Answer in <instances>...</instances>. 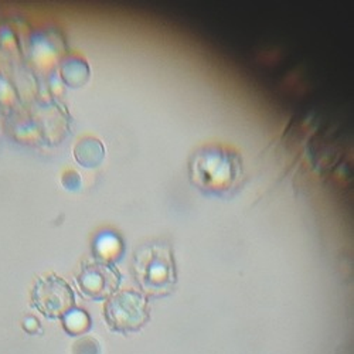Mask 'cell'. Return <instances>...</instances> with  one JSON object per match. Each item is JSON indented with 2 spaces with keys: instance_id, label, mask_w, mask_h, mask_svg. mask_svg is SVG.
Instances as JSON below:
<instances>
[{
  "instance_id": "6da1fadb",
  "label": "cell",
  "mask_w": 354,
  "mask_h": 354,
  "mask_svg": "<svg viewBox=\"0 0 354 354\" xmlns=\"http://www.w3.org/2000/svg\"><path fill=\"white\" fill-rule=\"evenodd\" d=\"M192 183L204 193L225 194L240 183L244 167L241 155L225 145H205L189 162Z\"/></svg>"
},
{
  "instance_id": "7a4b0ae2",
  "label": "cell",
  "mask_w": 354,
  "mask_h": 354,
  "mask_svg": "<svg viewBox=\"0 0 354 354\" xmlns=\"http://www.w3.org/2000/svg\"><path fill=\"white\" fill-rule=\"evenodd\" d=\"M133 271L142 290L151 297L169 295L177 281L171 248L162 241L140 247L133 258Z\"/></svg>"
},
{
  "instance_id": "3957f363",
  "label": "cell",
  "mask_w": 354,
  "mask_h": 354,
  "mask_svg": "<svg viewBox=\"0 0 354 354\" xmlns=\"http://www.w3.org/2000/svg\"><path fill=\"white\" fill-rule=\"evenodd\" d=\"M104 317L111 330L133 333L140 330L149 320V305L140 292L132 289L116 290L105 302Z\"/></svg>"
},
{
  "instance_id": "277c9868",
  "label": "cell",
  "mask_w": 354,
  "mask_h": 354,
  "mask_svg": "<svg viewBox=\"0 0 354 354\" xmlns=\"http://www.w3.org/2000/svg\"><path fill=\"white\" fill-rule=\"evenodd\" d=\"M32 305L48 319L64 317L75 309V295L63 278L50 274L36 281L32 290Z\"/></svg>"
},
{
  "instance_id": "5b68a950",
  "label": "cell",
  "mask_w": 354,
  "mask_h": 354,
  "mask_svg": "<svg viewBox=\"0 0 354 354\" xmlns=\"http://www.w3.org/2000/svg\"><path fill=\"white\" fill-rule=\"evenodd\" d=\"M75 282L84 298L101 301L108 299L120 289L121 274L112 262L102 259L86 261L81 265Z\"/></svg>"
},
{
  "instance_id": "8992f818",
  "label": "cell",
  "mask_w": 354,
  "mask_h": 354,
  "mask_svg": "<svg viewBox=\"0 0 354 354\" xmlns=\"http://www.w3.org/2000/svg\"><path fill=\"white\" fill-rule=\"evenodd\" d=\"M75 159L85 167L98 166L104 159V146L95 139H85L75 147Z\"/></svg>"
},
{
  "instance_id": "52a82bcc",
  "label": "cell",
  "mask_w": 354,
  "mask_h": 354,
  "mask_svg": "<svg viewBox=\"0 0 354 354\" xmlns=\"http://www.w3.org/2000/svg\"><path fill=\"white\" fill-rule=\"evenodd\" d=\"M63 319H64V324H66L67 330H70L71 333H78V332L86 329L88 324H90V317L86 316V313L82 310H77V309H73Z\"/></svg>"
},
{
  "instance_id": "ba28073f",
  "label": "cell",
  "mask_w": 354,
  "mask_h": 354,
  "mask_svg": "<svg viewBox=\"0 0 354 354\" xmlns=\"http://www.w3.org/2000/svg\"><path fill=\"white\" fill-rule=\"evenodd\" d=\"M120 251H121L120 241H118L115 237H111V235L104 237L98 243V247H97V254H98L100 259L106 261V262H111L116 254H120Z\"/></svg>"
}]
</instances>
